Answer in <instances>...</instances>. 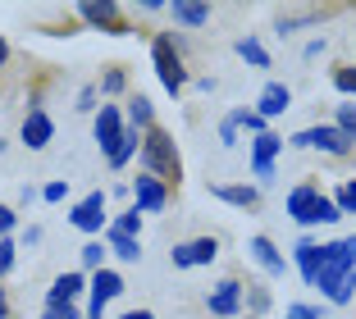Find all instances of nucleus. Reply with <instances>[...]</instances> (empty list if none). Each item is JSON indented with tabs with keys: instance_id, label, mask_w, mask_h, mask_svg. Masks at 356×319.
I'll return each mask as SVG.
<instances>
[{
	"instance_id": "1",
	"label": "nucleus",
	"mask_w": 356,
	"mask_h": 319,
	"mask_svg": "<svg viewBox=\"0 0 356 319\" xmlns=\"http://www.w3.org/2000/svg\"><path fill=\"white\" fill-rule=\"evenodd\" d=\"M142 160H147L151 178H160V183H178V174H183L174 137H169L165 128H147V137H142Z\"/></svg>"
},
{
	"instance_id": "2",
	"label": "nucleus",
	"mask_w": 356,
	"mask_h": 319,
	"mask_svg": "<svg viewBox=\"0 0 356 319\" xmlns=\"http://www.w3.org/2000/svg\"><path fill=\"white\" fill-rule=\"evenodd\" d=\"M352 265H356V256L347 251V242H329V247H320V283H315V288H325V297H334L338 283L347 278Z\"/></svg>"
},
{
	"instance_id": "3",
	"label": "nucleus",
	"mask_w": 356,
	"mask_h": 319,
	"mask_svg": "<svg viewBox=\"0 0 356 319\" xmlns=\"http://www.w3.org/2000/svg\"><path fill=\"white\" fill-rule=\"evenodd\" d=\"M151 60H156V73H160V83H165V92H183L188 69H183V60H178V51H174V37H156Z\"/></svg>"
},
{
	"instance_id": "4",
	"label": "nucleus",
	"mask_w": 356,
	"mask_h": 319,
	"mask_svg": "<svg viewBox=\"0 0 356 319\" xmlns=\"http://www.w3.org/2000/svg\"><path fill=\"white\" fill-rule=\"evenodd\" d=\"M293 146H320V151H329V155H347V151H352V142H347V133L338 124L302 128V133L293 137Z\"/></svg>"
},
{
	"instance_id": "5",
	"label": "nucleus",
	"mask_w": 356,
	"mask_h": 319,
	"mask_svg": "<svg viewBox=\"0 0 356 319\" xmlns=\"http://www.w3.org/2000/svg\"><path fill=\"white\" fill-rule=\"evenodd\" d=\"M69 224L83 228V233H101V224H105V192L83 196V201L74 206V215H69Z\"/></svg>"
},
{
	"instance_id": "6",
	"label": "nucleus",
	"mask_w": 356,
	"mask_h": 319,
	"mask_svg": "<svg viewBox=\"0 0 356 319\" xmlns=\"http://www.w3.org/2000/svg\"><path fill=\"white\" fill-rule=\"evenodd\" d=\"M215 256H220V242H215V237H197V242H183V247H174V265H178V269L210 265Z\"/></svg>"
},
{
	"instance_id": "7",
	"label": "nucleus",
	"mask_w": 356,
	"mask_h": 319,
	"mask_svg": "<svg viewBox=\"0 0 356 319\" xmlns=\"http://www.w3.org/2000/svg\"><path fill=\"white\" fill-rule=\"evenodd\" d=\"M315 206H320V187L315 183H302L288 192V215L297 219V224H315Z\"/></svg>"
},
{
	"instance_id": "8",
	"label": "nucleus",
	"mask_w": 356,
	"mask_h": 319,
	"mask_svg": "<svg viewBox=\"0 0 356 319\" xmlns=\"http://www.w3.org/2000/svg\"><path fill=\"white\" fill-rule=\"evenodd\" d=\"M55 137V124L46 110H28V119H23V142H28V151H42V146H51Z\"/></svg>"
},
{
	"instance_id": "9",
	"label": "nucleus",
	"mask_w": 356,
	"mask_h": 319,
	"mask_svg": "<svg viewBox=\"0 0 356 319\" xmlns=\"http://www.w3.org/2000/svg\"><path fill=\"white\" fill-rule=\"evenodd\" d=\"M119 137H124V119H119L115 105H101V114H96V142H101V151L110 155L119 146Z\"/></svg>"
},
{
	"instance_id": "10",
	"label": "nucleus",
	"mask_w": 356,
	"mask_h": 319,
	"mask_svg": "<svg viewBox=\"0 0 356 319\" xmlns=\"http://www.w3.org/2000/svg\"><path fill=\"white\" fill-rule=\"evenodd\" d=\"M242 310V283H233V278H224V283H215V292H210V315H238Z\"/></svg>"
},
{
	"instance_id": "11",
	"label": "nucleus",
	"mask_w": 356,
	"mask_h": 319,
	"mask_svg": "<svg viewBox=\"0 0 356 319\" xmlns=\"http://www.w3.org/2000/svg\"><path fill=\"white\" fill-rule=\"evenodd\" d=\"M137 210H142V215H156V210H165V201H169V192H165V183H160V178H137Z\"/></svg>"
},
{
	"instance_id": "12",
	"label": "nucleus",
	"mask_w": 356,
	"mask_h": 319,
	"mask_svg": "<svg viewBox=\"0 0 356 319\" xmlns=\"http://www.w3.org/2000/svg\"><path fill=\"white\" fill-rule=\"evenodd\" d=\"M279 151H283L279 137H274V133H261V137L252 142V169H256L261 178H274V165H270V160H274Z\"/></svg>"
},
{
	"instance_id": "13",
	"label": "nucleus",
	"mask_w": 356,
	"mask_h": 319,
	"mask_svg": "<svg viewBox=\"0 0 356 319\" xmlns=\"http://www.w3.org/2000/svg\"><path fill=\"white\" fill-rule=\"evenodd\" d=\"M87 292H92V301H96V306H105V301H115L119 292H124V278H119L115 269H96V274H92V283H87Z\"/></svg>"
},
{
	"instance_id": "14",
	"label": "nucleus",
	"mask_w": 356,
	"mask_h": 319,
	"mask_svg": "<svg viewBox=\"0 0 356 319\" xmlns=\"http://www.w3.org/2000/svg\"><path fill=\"white\" fill-rule=\"evenodd\" d=\"M169 14H174V23H183V28H206L210 23V5H197V0H174Z\"/></svg>"
},
{
	"instance_id": "15",
	"label": "nucleus",
	"mask_w": 356,
	"mask_h": 319,
	"mask_svg": "<svg viewBox=\"0 0 356 319\" xmlns=\"http://www.w3.org/2000/svg\"><path fill=\"white\" fill-rule=\"evenodd\" d=\"M256 105H261V110H256L261 119H274V114H283L288 105H293V92H288L283 83H270V87L261 92V101H256Z\"/></svg>"
},
{
	"instance_id": "16",
	"label": "nucleus",
	"mask_w": 356,
	"mask_h": 319,
	"mask_svg": "<svg viewBox=\"0 0 356 319\" xmlns=\"http://www.w3.org/2000/svg\"><path fill=\"white\" fill-rule=\"evenodd\" d=\"M83 288H87L83 274H60V278H55V288H51V297H46V306H69Z\"/></svg>"
},
{
	"instance_id": "17",
	"label": "nucleus",
	"mask_w": 356,
	"mask_h": 319,
	"mask_svg": "<svg viewBox=\"0 0 356 319\" xmlns=\"http://www.w3.org/2000/svg\"><path fill=\"white\" fill-rule=\"evenodd\" d=\"M297 265H302V278L306 283H320V247H315L311 237H302V242H297Z\"/></svg>"
},
{
	"instance_id": "18",
	"label": "nucleus",
	"mask_w": 356,
	"mask_h": 319,
	"mask_svg": "<svg viewBox=\"0 0 356 319\" xmlns=\"http://www.w3.org/2000/svg\"><path fill=\"white\" fill-rule=\"evenodd\" d=\"M83 19H87V23H96V28L124 32V23H119V5H83Z\"/></svg>"
},
{
	"instance_id": "19",
	"label": "nucleus",
	"mask_w": 356,
	"mask_h": 319,
	"mask_svg": "<svg viewBox=\"0 0 356 319\" xmlns=\"http://www.w3.org/2000/svg\"><path fill=\"white\" fill-rule=\"evenodd\" d=\"M137 151H142V137H137V128H124V137H119V146L110 151V165H115V169H124L128 160L137 155Z\"/></svg>"
},
{
	"instance_id": "20",
	"label": "nucleus",
	"mask_w": 356,
	"mask_h": 319,
	"mask_svg": "<svg viewBox=\"0 0 356 319\" xmlns=\"http://www.w3.org/2000/svg\"><path fill=\"white\" fill-rule=\"evenodd\" d=\"M210 196H220V201H229V206L238 210H252L261 196H256V187H210Z\"/></svg>"
},
{
	"instance_id": "21",
	"label": "nucleus",
	"mask_w": 356,
	"mask_h": 319,
	"mask_svg": "<svg viewBox=\"0 0 356 319\" xmlns=\"http://www.w3.org/2000/svg\"><path fill=\"white\" fill-rule=\"evenodd\" d=\"M252 256L261 260V265L270 269V274H283V269H288V265H283V256L274 251V242H270V237H252Z\"/></svg>"
},
{
	"instance_id": "22",
	"label": "nucleus",
	"mask_w": 356,
	"mask_h": 319,
	"mask_svg": "<svg viewBox=\"0 0 356 319\" xmlns=\"http://www.w3.org/2000/svg\"><path fill=\"white\" fill-rule=\"evenodd\" d=\"M110 251H115L119 260H137V256H142L137 237H124V233H115V228H110Z\"/></svg>"
},
{
	"instance_id": "23",
	"label": "nucleus",
	"mask_w": 356,
	"mask_h": 319,
	"mask_svg": "<svg viewBox=\"0 0 356 319\" xmlns=\"http://www.w3.org/2000/svg\"><path fill=\"white\" fill-rule=\"evenodd\" d=\"M128 119H133V128H151V101L147 96H133L128 101Z\"/></svg>"
},
{
	"instance_id": "24",
	"label": "nucleus",
	"mask_w": 356,
	"mask_h": 319,
	"mask_svg": "<svg viewBox=\"0 0 356 319\" xmlns=\"http://www.w3.org/2000/svg\"><path fill=\"white\" fill-rule=\"evenodd\" d=\"M229 119H233V124H238V128H247V133H256V137L265 133V119H261V114H256V110H233Z\"/></svg>"
},
{
	"instance_id": "25",
	"label": "nucleus",
	"mask_w": 356,
	"mask_h": 319,
	"mask_svg": "<svg viewBox=\"0 0 356 319\" xmlns=\"http://www.w3.org/2000/svg\"><path fill=\"white\" fill-rule=\"evenodd\" d=\"M238 55H242L247 64H256V69H265V64H270V55H265L261 46L252 42V37H242V42H238Z\"/></svg>"
},
{
	"instance_id": "26",
	"label": "nucleus",
	"mask_w": 356,
	"mask_h": 319,
	"mask_svg": "<svg viewBox=\"0 0 356 319\" xmlns=\"http://www.w3.org/2000/svg\"><path fill=\"white\" fill-rule=\"evenodd\" d=\"M137 228H142V210H128V215H119L115 219V233H124V237H137Z\"/></svg>"
},
{
	"instance_id": "27",
	"label": "nucleus",
	"mask_w": 356,
	"mask_h": 319,
	"mask_svg": "<svg viewBox=\"0 0 356 319\" xmlns=\"http://www.w3.org/2000/svg\"><path fill=\"white\" fill-rule=\"evenodd\" d=\"M334 206L343 210V215H356V183H343V187H338V196H334Z\"/></svg>"
},
{
	"instance_id": "28",
	"label": "nucleus",
	"mask_w": 356,
	"mask_h": 319,
	"mask_svg": "<svg viewBox=\"0 0 356 319\" xmlns=\"http://www.w3.org/2000/svg\"><path fill=\"white\" fill-rule=\"evenodd\" d=\"M338 128H343L347 142L356 146V105H343V110H338Z\"/></svg>"
},
{
	"instance_id": "29",
	"label": "nucleus",
	"mask_w": 356,
	"mask_h": 319,
	"mask_svg": "<svg viewBox=\"0 0 356 319\" xmlns=\"http://www.w3.org/2000/svg\"><path fill=\"white\" fill-rule=\"evenodd\" d=\"M101 260H105V247H101V242H87V247H83V265L87 269H105Z\"/></svg>"
},
{
	"instance_id": "30",
	"label": "nucleus",
	"mask_w": 356,
	"mask_h": 319,
	"mask_svg": "<svg viewBox=\"0 0 356 319\" xmlns=\"http://www.w3.org/2000/svg\"><path fill=\"white\" fill-rule=\"evenodd\" d=\"M101 92H124V73H119V69H110V73L101 78Z\"/></svg>"
},
{
	"instance_id": "31",
	"label": "nucleus",
	"mask_w": 356,
	"mask_h": 319,
	"mask_svg": "<svg viewBox=\"0 0 356 319\" xmlns=\"http://www.w3.org/2000/svg\"><path fill=\"white\" fill-rule=\"evenodd\" d=\"M338 92H356V69H338Z\"/></svg>"
},
{
	"instance_id": "32",
	"label": "nucleus",
	"mask_w": 356,
	"mask_h": 319,
	"mask_svg": "<svg viewBox=\"0 0 356 319\" xmlns=\"http://www.w3.org/2000/svg\"><path fill=\"white\" fill-rule=\"evenodd\" d=\"M46 319H78V310H74V301L69 306H46Z\"/></svg>"
},
{
	"instance_id": "33",
	"label": "nucleus",
	"mask_w": 356,
	"mask_h": 319,
	"mask_svg": "<svg viewBox=\"0 0 356 319\" xmlns=\"http://www.w3.org/2000/svg\"><path fill=\"white\" fill-rule=\"evenodd\" d=\"M283 319H320V310H311V306H288V315Z\"/></svg>"
},
{
	"instance_id": "34",
	"label": "nucleus",
	"mask_w": 356,
	"mask_h": 319,
	"mask_svg": "<svg viewBox=\"0 0 356 319\" xmlns=\"http://www.w3.org/2000/svg\"><path fill=\"white\" fill-rule=\"evenodd\" d=\"M14 219H19V215H14V210H10V206H0V237H10V228H14Z\"/></svg>"
},
{
	"instance_id": "35",
	"label": "nucleus",
	"mask_w": 356,
	"mask_h": 319,
	"mask_svg": "<svg viewBox=\"0 0 356 319\" xmlns=\"http://www.w3.org/2000/svg\"><path fill=\"white\" fill-rule=\"evenodd\" d=\"M64 192H69V183H46V201H64Z\"/></svg>"
},
{
	"instance_id": "36",
	"label": "nucleus",
	"mask_w": 356,
	"mask_h": 319,
	"mask_svg": "<svg viewBox=\"0 0 356 319\" xmlns=\"http://www.w3.org/2000/svg\"><path fill=\"white\" fill-rule=\"evenodd\" d=\"M78 110H96V87H83V96H78Z\"/></svg>"
},
{
	"instance_id": "37",
	"label": "nucleus",
	"mask_w": 356,
	"mask_h": 319,
	"mask_svg": "<svg viewBox=\"0 0 356 319\" xmlns=\"http://www.w3.org/2000/svg\"><path fill=\"white\" fill-rule=\"evenodd\" d=\"M220 137H224V142H238V124H233V119H224V124H220Z\"/></svg>"
},
{
	"instance_id": "38",
	"label": "nucleus",
	"mask_w": 356,
	"mask_h": 319,
	"mask_svg": "<svg viewBox=\"0 0 356 319\" xmlns=\"http://www.w3.org/2000/svg\"><path fill=\"white\" fill-rule=\"evenodd\" d=\"M119 319H156L151 310H128V315H119Z\"/></svg>"
},
{
	"instance_id": "39",
	"label": "nucleus",
	"mask_w": 356,
	"mask_h": 319,
	"mask_svg": "<svg viewBox=\"0 0 356 319\" xmlns=\"http://www.w3.org/2000/svg\"><path fill=\"white\" fill-rule=\"evenodd\" d=\"M0 319H10V306H5V292H0Z\"/></svg>"
},
{
	"instance_id": "40",
	"label": "nucleus",
	"mask_w": 356,
	"mask_h": 319,
	"mask_svg": "<svg viewBox=\"0 0 356 319\" xmlns=\"http://www.w3.org/2000/svg\"><path fill=\"white\" fill-rule=\"evenodd\" d=\"M5 60H10V46H5V42H0V64H5Z\"/></svg>"
}]
</instances>
